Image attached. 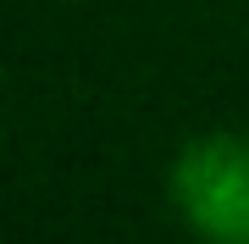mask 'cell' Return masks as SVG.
Instances as JSON below:
<instances>
[{
	"label": "cell",
	"instance_id": "obj_1",
	"mask_svg": "<svg viewBox=\"0 0 249 244\" xmlns=\"http://www.w3.org/2000/svg\"><path fill=\"white\" fill-rule=\"evenodd\" d=\"M172 200L205 244H249V139H194L172 167Z\"/></svg>",
	"mask_w": 249,
	"mask_h": 244
}]
</instances>
